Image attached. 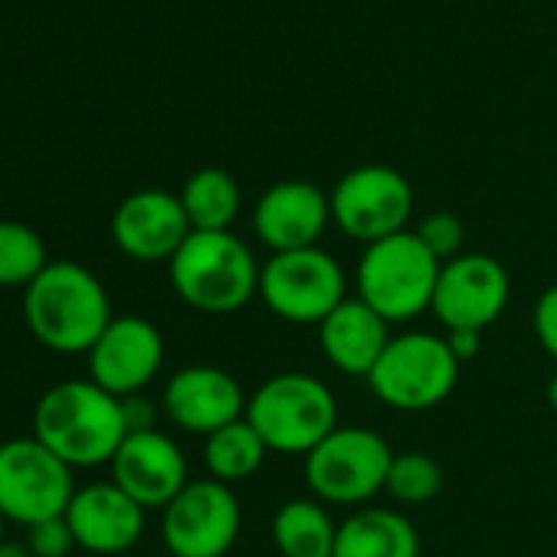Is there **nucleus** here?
Here are the masks:
<instances>
[{
  "label": "nucleus",
  "instance_id": "nucleus-1",
  "mask_svg": "<svg viewBox=\"0 0 557 557\" xmlns=\"http://www.w3.org/2000/svg\"><path fill=\"white\" fill-rule=\"evenodd\" d=\"M30 335L57 355H89L109 329L112 302L99 275L83 262H50L24 289Z\"/></svg>",
  "mask_w": 557,
  "mask_h": 557
},
{
  "label": "nucleus",
  "instance_id": "nucleus-2",
  "mask_svg": "<svg viewBox=\"0 0 557 557\" xmlns=\"http://www.w3.org/2000/svg\"><path fill=\"white\" fill-rule=\"evenodd\" d=\"M34 436L66 466L89 469L112 462L128 436L122 400L92 381L50 387L34 410Z\"/></svg>",
  "mask_w": 557,
  "mask_h": 557
},
{
  "label": "nucleus",
  "instance_id": "nucleus-3",
  "mask_svg": "<svg viewBox=\"0 0 557 557\" xmlns=\"http://www.w3.org/2000/svg\"><path fill=\"white\" fill-rule=\"evenodd\" d=\"M259 272L252 249L233 230H194L171 259V286L190 309L226 315L259 296Z\"/></svg>",
  "mask_w": 557,
  "mask_h": 557
},
{
  "label": "nucleus",
  "instance_id": "nucleus-4",
  "mask_svg": "<svg viewBox=\"0 0 557 557\" xmlns=\"http://www.w3.org/2000/svg\"><path fill=\"white\" fill-rule=\"evenodd\" d=\"M246 420L272 453L309 456L338 426V404L325 381L286 371L256 387L246 400Z\"/></svg>",
  "mask_w": 557,
  "mask_h": 557
},
{
  "label": "nucleus",
  "instance_id": "nucleus-5",
  "mask_svg": "<svg viewBox=\"0 0 557 557\" xmlns=\"http://www.w3.org/2000/svg\"><path fill=\"white\" fill-rule=\"evenodd\" d=\"M443 262L404 230L364 246L358 259V299L371 306L384 322H410L433 306L436 278Z\"/></svg>",
  "mask_w": 557,
  "mask_h": 557
},
{
  "label": "nucleus",
  "instance_id": "nucleus-6",
  "mask_svg": "<svg viewBox=\"0 0 557 557\" xmlns=\"http://www.w3.org/2000/svg\"><path fill=\"white\" fill-rule=\"evenodd\" d=\"M459 361L453 358L443 335L407 332L394 335L381 361L368 374L374 397L394 410L420 413L440 407L459 381Z\"/></svg>",
  "mask_w": 557,
  "mask_h": 557
},
{
  "label": "nucleus",
  "instance_id": "nucleus-7",
  "mask_svg": "<svg viewBox=\"0 0 557 557\" xmlns=\"http://www.w3.org/2000/svg\"><path fill=\"white\" fill-rule=\"evenodd\" d=\"M259 299L289 325H322L348 296L345 269L322 246L272 252L259 272Z\"/></svg>",
  "mask_w": 557,
  "mask_h": 557
},
{
  "label": "nucleus",
  "instance_id": "nucleus-8",
  "mask_svg": "<svg viewBox=\"0 0 557 557\" xmlns=\"http://www.w3.org/2000/svg\"><path fill=\"white\" fill-rule=\"evenodd\" d=\"M394 449L364 426H335L309 456L306 482L315 498L332 505H361L387 485Z\"/></svg>",
  "mask_w": 557,
  "mask_h": 557
},
{
  "label": "nucleus",
  "instance_id": "nucleus-9",
  "mask_svg": "<svg viewBox=\"0 0 557 557\" xmlns=\"http://www.w3.org/2000/svg\"><path fill=\"white\" fill-rule=\"evenodd\" d=\"M76 495L73 466H66L37 436L0 443V511L24 528L66 515Z\"/></svg>",
  "mask_w": 557,
  "mask_h": 557
},
{
  "label": "nucleus",
  "instance_id": "nucleus-10",
  "mask_svg": "<svg viewBox=\"0 0 557 557\" xmlns=\"http://www.w3.org/2000/svg\"><path fill=\"white\" fill-rule=\"evenodd\" d=\"M329 200H332V223H338L342 233H348L364 246L404 233L413 213L410 181L387 164H361L348 171L335 184Z\"/></svg>",
  "mask_w": 557,
  "mask_h": 557
},
{
  "label": "nucleus",
  "instance_id": "nucleus-11",
  "mask_svg": "<svg viewBox=\"0 0 557 557\" xmlns=\"http://www.w3.org/2000/svg\"><path fill=\"white\" fill-rule=\"evenodd\" d=\"M239 502L230 485L216 479L187 482L164 508L161 534L171 557H223L239 537Z\"/></svg>",
  "mask_w": 557,
  "mask_h": 557
},
{
  "label": "nucleus",
  "instance_id": "nucleus-12",
  "mask_svg": "<svg viewBox=\"0 0 557 557\" xmlns=\"http://www.w3.org/2000/svg\"><path fill=\"white\" fill-rule=\"evenodd\" d=\"M508 296V272L495 256L462 252L443 262L430 312L440 319L446 332H485L495 319H502Z\"/></svg>",
  "mask_w": 557,
  "mask_h": 557
},
{
  "label": "nucleus",
  "instance_id": "nucleus-13",
  "mask_svg": "<svg viewBox=\"0 0 557 557\" xmlns=\"http://www.w3.org/2000/svg\"><path fill=\"white\" fill-rule=\"evenodd\" d=\"M86 358L89 381L125 400L141 394L158 377L164 364V338L141 315H115Z\"/></svg>",
  "mask_w": 557,
  "mask_h": 557
},
{
  "label": "nucleus",
  "instance_id": "nucleus-14",
  "mask_svg": "<svg viewBox=\"0 0 557 557\" xmlns=\"http://www.w3.org/2000/svg\"><path fill=\"white\" fill-rule=\"evenodd\" d=\"M109 466H112V482L125 495H132L145 511L151 508L164 511L190 482L181 446L161 430L128 433Z\"/></svg>",
  "mask_w": 557,
  "mask_h": 557
},
{
  "label": "nucleus",
  "instance_id": "nucleus-15",
  "mask_svg": "<svg viewBox=\"0 0 557 557\" xmlns=\"http://www.w3.org/2000/svg\"><path fill=\"white\" fill-rule=\"evenodd\" d=\"M190 233L194 230L181 197L158 187L128 194L112 213L115 246L138 262H161V259L171 262Z\"/></svg>",
  "mask_w": 557,
  "mask_h": 557
},
{
  "label": "nucleus",
  "instance_id": "nucleus-16",
  "mask_svg": "<svg viewBox=\"0 0 557 557\" xmlns=\"http://www.w3.org/2000/svg\"><path fill=\"white\" fill-rule=\"evenodd\" d=\"M246 400L249 397L243 394L239 381L230 371L210 368V364H194V368L177 371L168 381L161 407L174 426L207 440L210 433L243 420Z\"/></svg>",
  "mask_w": 557,
  "mask_h": 557
},
{
  "label": "nucleus",
  "instance_id": "nucleus-17",
  "mask_svg": "<svg viewBox=\"0 0 557 557\" xmlns=\"http://www.w3.org/2000/svg\"><path fill=\"white\" fill-rule=\"evenodd\" d=\"M332 223V200L309 181L272 184L252 210V230L272 252H293L319 246Z\"/></svg>",
  "mask_w": 557,
  "mask_h": 557
},
{
  "label": "nucleus",
  "instance_id": "nucleus-18",
  "mask_svg": "<svg viewBox=\"0 0 557 557\" xmlns=\"http://www.w3.org/2000/svg\"><path fill=\"white\" fill-rule=\"evenodd\" d=\"M66 521L73 528L76 547L92 554H122L138 544L145 531V508L115 482H96L76 488Z\"/></svg>",
  "mask_w": 557,
  "mask_h": 557
},
{
  "label": "nucleus",
  "instance_id": "nucleus-19",
  "mask_svg": "<svg viewBox=\"0 0 557 557\" xmlns=\"http://www.w3.org/2000/svg\"><path fill=\"white\" fill-rule=\"evenodd\" d=\"M391 322H384L371 306H364L358 296L345 299L322 325H319V342L338 371L351 377H368L374 364L381 361L384 348L391 345Z\"/></svg>",
  "mask_w": 557,
  "mask_h": 557
},
{
  "label": "nucleus",
  "instance_id": "nucleus-20",
  "mask_svg": "<svg viewBox=\"0 0 557 557\" xmlns=\"http://www.w3.org/2000/svg\"><path fill=\"white\" fill-rule=\"evenodd\" d=\"M335 557H420V534L394 508H361L338 524Z\"/></svg>",
  "mask_w": 557,
  "mask_h": 557
},
{
  "label": "nucleus",
  "instance_id": "nucleus-21",
  "mask_svg": "<svg viewBox=\"0 0 557 557\" xmlns=\"http://www.w3.org/2000/svg\"><path fill=\"white\" fill-rule=\"evenodd\" d=\"M272 541L283 557H335L338 524L315 498H289L272 518Z\"/></svg>",
  "mask_w": 557,
  "mask_h": 557
},
{
  "label": "nucleus",
  "instance_id": "nucleus-22",
  "mask_svg": "<svg viewBox=\"0 0 557 557\" xmlns=\"http://www.w3.org/2000/svg\"><path fill=\"white\" fill-rule=\"evenodd\" d=\"M181 203L190 220V230L200 233H223L233 226L239 213V184L223 168H200L194 171L181 187Z\"/></svg>",
  "mask_w": 557,
  "mask_h": 557
},
{
  "label": "nucleus",
  "instance_id": "nucleus-23",
  "mask_svg": "<svg viewBox=\"0 0 557 557\" xmlns=\"http://www.w3.org/2000/svg\"><path fill=\"white\" fill-rule=\"evenodd\" d=\"M265 453H269V446L252 430V423L243 417V420H236V423H230V426L207 436L203 466H207L210 479H216L223 485H233V482H243V479L256 475Z\"/></svg>",
  "mask_w": 557,
  "mask_h": 557
},
{
  "label": "nucleus",
  "instance_id": "nucleus-24",
  "mask_svg": "<svg viewBox=\"0 0 557 557\" xmlns=\"http://www.w3.org/2000/svg\"><path fill=\"white\" fill-rule=\"evenodd\" d=\"M47 265V243L34 226L17 220H0V286L27 289Z\"/></svg>",
  "mask_w": 557,
  "mask_h": 557
},
{
  "label": "nucleus",
  "instance_id": "nucleus-25",
  "mask_svg": "<svg viewBox=\"0 0 557 557\" xmlns=\"http://www.w3.org/2000/svg\"><path fill=\"white\" fill-rule=\"evenodd\" d=\"M440 488L443 469L436 466V459H430L426 453H394L384 492H391L404 505H423L436 498Z\"/></svg>",
  "mask_w": 557,
  "mask_h": 557
},
{
  "label": "nucleus",
  "instance_id": "nucleus-26",
  "mask_svg": "<svg viewBox=\"0 0 557 557\" xmlns=\"http://www.w3.org/2000/svg\"><path fill=\"white\" fill-rule=\"evenodd\" d=\"M420 236V243L440 259V262H449L456 256H462V243H466V226L456 213L449 210H433L420 220V226L413 230Z\"/></svg>",
  "mask_w": 557,
  "mask_h": 557
},
{
  "label": "nucleus",
  "instance_id": "nucleus-27",
  "mask_svg": "<svg viewBox=\"0 0 557 557\" xmlns=\"http://www.w3.org/2000/svg\"><path fill=\"white\" fill-rule=\"evenodd\" d=\"M24 544L30 547L34 557H66L76 547V537H73L66 515H60V518H47V521L30 524Z\"/></svg>",
  "mask_w": 557,
  "mask_h": 557
},
{
  "label": "nucleus",
  "instance_id": "nucleus-28",
  "mask_svg": "<svg viewBox=\"0 0 557 557\" xmlns=\"http://www.w3.org/2000/svg\"><path fill=\"white\" fill-rule=\"evenodd\" d=\"M534 335L544 355L557 361V286L544 289L534 306Z\"/></svg>",
  "mask_w": 557,
  "mask_h": 557
},
{
  "label": "nucleus",
  "instance_id": "nucleus-29",
  "mask_svg": "<svg viewBox=\"0 0 557 557\" xmlns=\"http://www.w3.org/2000/svg\"><path fill=\"white\" fill-rule=\"evenodd\" d=\"M122 410H125V426H128V433L154 430V417H158V410H154V404H151V400H145L141 394L125 397V400H122Z\"/></svg>",
  "mask_w": 557,
  "mask_h": 557
},
{
  "label": "nucleus",
  "instance_id": "nucleus-30",
  "mask_svg": "<svg viewBox=\"0 0 557 557\" xmlns=\"http://www.w3.org/2000/svg\"><path fill=\"white\" fill-rule=\"evenodd\" d=\"M443 338H446V345H449V351H453V358H456L459 364L472 361V358L479 355V348H482V332L459 329V332H446Z\"/></svg>",
  "mask_w": 557,
  "mask_h": 557
},
{
  "label": "nucleus",
  "instance_id": "nucleus-31",
  "mask_svg": "<svg viewBox=\"0 0 557 557\" xmlns=\"http://www.w3.org/2000/svg\"><path fill=\"white\" fill-rule=\"evenodd\" d=\"M0 557H34L27 544H14V541H4L0 544Z\"/></svg>",
  "mask_w": 557,
  "mask_h": 557
},
{
  "label": "nucleus",
  "instance_id": "nucleus-32",
  "mask_svg": "<svg viewBox=\"0 0 557 557\" xmlns=\"http://www.w3.org/2000/svg\"><path fill=\"white\" fill-rule=\"evenodd\" d=\"M547 404H550V410L557 413V374L547 381Z\"/></svg>",
  "mask_w": 557,
  "mask_h": 557
},
{
  "label": "nucleus",
  "instance_id": "nucleus-33",
  "mask_svg": "<svg viewBox=\"0 0 557 557\" xmlns=\"http://www.w3.org/2000/svg\"><path fill=\"white\" fill-rule=\"evenodd\" d=\"M4 524H8V518H4V511H0V544H4Z\"/></svg>",
  "mask_w": 557,
  "mask_h": 557
}]
</instances>
